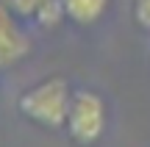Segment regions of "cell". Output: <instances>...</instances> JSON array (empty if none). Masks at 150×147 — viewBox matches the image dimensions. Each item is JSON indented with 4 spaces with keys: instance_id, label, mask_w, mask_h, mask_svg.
I'll list each match as a JSON object with an SVG mask.
<instances>
[{
    "instance_id": "obj_3",
    "label": "cell",
    "mask_w": 150,
    "mask_h": 147,
    "mask_svg": "<svg viewBox=\"0 0 150 147\" xmlns=\"http://www.w3.org/2000/svg\"><path fill=\"white\" fill-rule=\"evenodd\" d=\"M28 53V36L14 20V11L0 3V67H8Z\"/></svg>"
},
{
    "instance_id": "obj_7",
    "label": "cell",
    "mask_w": 150,
    "mask_h": 147,
    "mask_svg": "<svg viewBox=\"0 0 150 147\" xmlns=\"http://www.w3.org/2000/svg\"><path fill=\"white\" fill-rule=\"evenodd\" d=\"M42 3H50V0H42ZM39 8H42V6H39Z\"/></svg>"
},
{
    "instance_id": "obj_4",
    "label": "cell",
    "mask_w": 150,
    "mask_h": 147,
    "mask_svg": "<svg viewBox=\"0 0 150 147\" xmlns=\"http://www.w3.org/2000/svg\"><path fill=\"white\" fill-rule=\"evenodd\" d=\"M64 17H70L78 25H92L97 22L108 8V0H61Z\"/></svg>"
},
{
    "instance_id": "obj_1",
    "label": "cell",
    "mask_w": 150,
    "mask_h": 147,
    "mask_svg": "<svg viewBox=\"0 0 150 147\" xmlns=\"http://www.w3.org/2000/svg\"><path fill=\"white\" fill-rule=\"evenodd\" d=\"M72 103V92L67 86L64 78H47V81L36 83V86L25 89L20 97V111L31 122L45 128H61L67 122Z\"/></svg>"
},
{
    "instance_id": "obj_2",
    "label": "cell",
    "mask_w": 150,
    "mask_h": 147,
    "mask_svg": "<svg viewBox=\"0 0 150 147\" xmlns=\"http://www.w3.org/2000/svg\"><path fill=\"white\" fill-rule=\"evenodd\" d=\"M64 128L75 144H81V147L95 144L106 131V103H103V97L89 92V89L75 92Z\"/></svg>"
},
{
    "instance_id": "obj_6",
    "label": "cell",
    "mask_w": 150,
    "mask_h": 147,
    "mask_svg": "<svg viewBox=\"0 0 150 147\" xmlns=\"http://www.w3.org/2000/svg\"><path fill=\"white\" fill-rule=\"evenodd\" d=\"M134 20L136 25L150 31V0H134Z\"/></svg>"
},
{
    "instance_id": "obj_5",
    "label": "cell",
    "mask_w": 150,
    "mask_h": 147,
    "mask_svg": "<svg viewBox=\"0 0 150 147\" xmlns=\"http://www.w3.org/2000/svg\"><path fill=\"white\" fill-rule=\"evenodd\" d=\"M3 3L8 6L14 14H20V17H36L42 0H3Z\"/></svg>"
}]
</instances>
